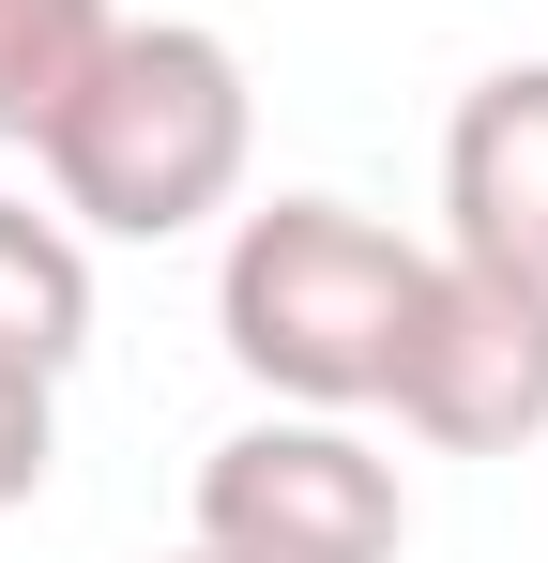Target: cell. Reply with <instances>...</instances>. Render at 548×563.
I'll list each match as a JSON object with an SVG mask.
<instances>
[{"mask_svg":"<svg viewBox=\"0 0 548 563\" xmlns=\"http://www.w3.org/2000/svg\"><path fill=\"white\" fill-rule=\"evenodd\" d=\"M31 168H46V198L77 213L91 244H183V229L244 213V168H260L244 46L198 31V15H122Z\"/></svg>","mask_w":548,"mask_h":563,"instance_id":"1","label":"cell"},{"mask_svg":"<svg viewBox=\"0 0 548 563\" xmlns=\"http://www.w3.org/2000/svg\"><path fill=\"white\" fill-rule=\"evenodd\" d=\"M412 289H427V244H396L381 213H351V198H260V213H229L213 335H229V366L260 380L274 411H381Z\"/></svg>","mask_w":548,"mask_h":563,"instance_id":"2","label":"cell"},{"mask_svg":"<svg viewBox=\"0 0 548 563\" xmlns=\"http://www.w3.org/2000/svg\"><path fill=\"white\" fill-rule=\"evenodd\" d=\"M198 549L213 563H396L412 487L351 411H260L198 457Z\"/></svg>","mask_w":548,"mask_h":563,"instance_id":"3","label":"cell"},{"mask_svg":"<svg viewBox=\"0 0 548 563\" xmlns=\"http://www.w3.org/2000/svg\"><path fill=\"white\" fill-rule=\"evenodd\" d=\"M381 411H396L427 457H518V442H548V289L427 244V289H412V320H396Z\"/></svg>","mask_w":548,"mask_h":563,"instance_id":"4","label":"cell"},{"mask_svg":"<svg viewBox=\"0 0 548 563\" xmlns=\"http://www.w3.org/2000/svg\"><path fill=\"white\" fill-rule=\"evenodd\" d=\"M442 244L548 289V62L472 77L442 122Z\"/></svg>","mask_w":548,"mask_h":563,"instance_id":"5","label":"cell"},{"mask_svg":"<svg viewBox=\"0 0 548 563\" xmlns=\"http://www.w3.org/2000/svg\"><path fill=\"white\" fill-rule=\"evenodd\" d=\"M91 351V229L0 198V366L15 380H77Z\"/></svg>","mask_w":548,"mask_h":563,"instance_id":"6","label":"cell"},{"mask_svg":"<svg viewBox=\"0 0 548 563\" xmlns=\"http://www.w3.org/2000/svg\"><path fill=\"white\" fill-rule=\"evenodd\" d=\"M107 31H122V0H0V153H46V122L77 107Z\"/></svg>","mask_w":548,"mask_h":563,"instance_id":"7","label":"cell"},{"mask_svg":"<svg viewBox=\"0 0 548 563\" xmlns=\"http://www.w3.org/2000/svg\"><path fill=\"white\" fill-rule=\"evenodd\" d=\"M46 472H62V380H15V366H0V518H15Z\"/></svg>","mask_w":548,"mask_h":563,"instance_id":"8","label":"cell"},{"mask_svg":"<svg viewBox=\"0 0 548 563\" xmlns=\"http://www.w3.org/2000/svg\"><path fill=\"white\" fill-rule=\"evenodd\" d=\"M183 563H213V549H183Z\"/></svg>","mask_w":548,"mask_h":563,"instance_id":"9","label":"cell"}]
</instances>
